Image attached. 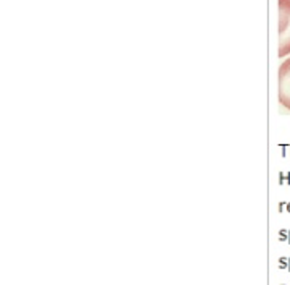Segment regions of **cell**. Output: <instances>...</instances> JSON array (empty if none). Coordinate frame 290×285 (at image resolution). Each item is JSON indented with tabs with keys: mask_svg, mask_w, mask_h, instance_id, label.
<instances>
[{
	"mask_svg": "<svg viewBox=\"0 0 290 285\" xmlns=\"http://www.w3.org/2000/svg\"><path fill=\"white\" fill-rule=\"evenodd\" d=\"M279 2V55L280 59L290 54V0Z\"/></svg>",
	"mask_w": 290,
	"mask_h": 285,
	"instance_id": "1",
	"label": "cell"
},
{
	"mask_svg": "<svg viewBox=\"0 0 290 285\" xmlns=\"http://www.w3.org/2000/svg\"><path fill=\"white\" fill-rule=\"evenodd\" d=\"M279 102L290 110V59L279 66Z\"/></svg>",
	"mask_w": 290,
	"mask_h": 285,
	"instance_id": "2",
	"label": "cell"
}]
</instances>
